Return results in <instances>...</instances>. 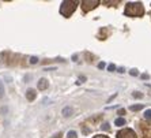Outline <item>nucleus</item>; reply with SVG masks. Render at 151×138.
Returning a JSON list of instances; mask_svg holds the SVG:
<instances>
[{"mask_svg":"<svg viewBox=\"0 0 151 138\" xmlns=\"http://www.w3.org/2000/svg\"><path fill=\"white\" fill-rule=\"evenodd\" d=\"M124 14L128 17H142L144 14V8L142 3H128L125 6Z\"/></svg>","mask_w":151,"mask_h":138,"instance_id":"obj_1","label":"nucleus"},{"mask_svg":"<svg viewBox=\"0 0 151 138\" xmlns=\"http://www.w3.org/2000/svg\"><path fill=\"white\" fill-rule=\"evenodd\" d=\"M78 7V1H63L61 3V7H60V12L64 17H71L72 12L76 10Z\"/></svg>","mask_w":151,"mask_h":138,"instance_id":"obj_2","label":"nucleus"},{"mask_svg":"<svg viewBox=\"0 0 151 138\" xmlns=\"http://www.w3.org/2000/svg\"><path fill=\"white\" fill-rule=\"evenodd\" d=\"M98 4H99L98 0H84V1H82V10L84 12H88V11H91L93 8L97 7Z\"/></svg>","mask_w":151,"mask_h":138,"instance_id":"obj_3","label":"nucleus"},{"mask_svg":"<svg viewBox=\"0 0 151 138\" xmlns=\"http://www.w3.org/2000/svg\"><path fill=\"white\" fill-rule=\"evenodd\" d=\"M117 138H136L137 135L135 134V131L132 129H124V130L119 131L116 135Z\"/></svg>","mask_w":151,"mask_h":138,"instance_id":"obj_4","label":"nucleus"},{"mask_svg":"<svg viewBox=\"0 0 151 138\" xmlns=\"http://www.w3.org/2000/svg\"><path fill=\"white\" fill-rule=\"evenodd\" d=\"M142 131H143V137L144 138H151V126H144V124H140Z\"/></svg>","mask_w":151,"mask_h":138,"instance_id":"obj_5","label":"nucleus"},{"mask_svg":"<svg viewBox=\"0 0 151 138\" xmlns=\"http://www.w3.org/2000/svg\"><path fill=\"white\" fill-rule=\"evenodd\" d=\"M35 96H37V92H35L34 89H29L27 92H26V97H27L29 101H33L35 99Z\"/></svg>","mask_w":151,"mask_h":138,"instance_id":"obj_6","label":"nucleus"},{"mask_svg":"<svg viewBox=\"0 0 151 138\" xmlns=\"http://www.w3.org/2000/svg\"><path fill=\"white\" fill-rule=\"evenodd\" d=\"M46 88H48V81H46L45 78L40 79V82H38V89L40 90H45Z\"/></svg>","mask_w":151,"mask_h":138,"instance_id":"obj_7","label":"nucleus"},{"mask_svg":"<svg viewBox=\"0 0 151 138\" xmlns=\"http://www.w3.org/2000/svg\"><path fill=\"white\" fill-rule=\"evenodd\" d=\"M72 112H74V110H72L71 107H65V108H63V116H65V118L71 116Z\"/></svg>","mask_w":151,"mask_h":138,"instance_id":"obj_8","label":"nucleus"},{"mask_svg":"<svg viewBox=\"0 0 151 138\" xmlns=\"http://www.w3.org/2000/svg\"><path fill=\"white\" fill-rule=\"evenodd\" d=\"M114 124H116V126H124V124H125V119H123V118H117L116 119V122H114Z\"/></svg>","mask_w":151,"mask_h":138,"instance_id":"obj_9","label":"nucleus"},{"mask_svg":"<svg viewBox=\"0 0 151 138\" xmlns=\"http://www.w3.org/2000/svg\"><path fill=\"white\" fill-rule=\"evenodd\" d=\"M78 137V134H76V131H74V130H71V131H68V134H67V138H76Z\"/></svg>","mask_w":151,"mask_h":138,"instance_id":"obj_10","label":"nucleus"},{"mask_svg":"<svg viewBox=\"0 0 151 138\" xmlns=\"http://www.w3.org/2000/svg\"><path fill=\"white\" fill-rule=\"evenodd\" d=\"M142 108H143V107H142L140 104H137V105H131L129 107L131 111H139V110H142Z\"/></svg>","mask_w":151,"mask_h":138,"instance_id":"obj_11","label":"nucleus"},{"mask_svg":"<svg viewBox=\"0 0 151 138\" xmlns=\"http://www.w3.org/2000/svg\"><path fill=\"white\" fill-rule=\"evenodd\" d=\"M144 119H147V121L151 119V110H147L146 112H144Z\"/></svg>","mask_w":151,"mask_h":138,"instance_id":"obj_12","label":"nucleus"},{"mask_svg":"<svg viewBox=\"0 0 151 138\" xmlns=\"http://www.w3.org/2000/svg\"><path fill=\"white\" fill-rule=\"evenodd\" d=\"M37 62H38V59H37V57H35V56L30 57V63H32V64H35V63H37Z\"/></svg>","mask_w":151,"mask_h":138,"instance_id":"obj_13","label":"nucleus"},{"mask_svg":"<svg viewBox=\"0 0 151 138\" xmlns=\"http://www.w3.org/2000/svg\"><path fill=\"white\" fill-rule=\"evenodd\" d=\"M108 70H109V71H114V70H116V66H114V64H109V66H108Z\"/></svg>","mask_w":151,"mask_h":138,"instance_id":"obj_14","label":"nucleus"},{"mask_svg":"<svg viewBox=\"0 0 151 138\" xmlns=\"http://www.w3.org/2000/svg\"><path fill=\"white\" fill-rule=\"evenodd\" d=\"M3 93H4V88H3V84H1V81H0V97L3 96Z\"/></svg>","mask_w":151,"mask_h":138,"instance_id":"obj_15","label":"nucleus"},{"mask_svg":"<svg viewBox=\"0 0 151 138\" xmlns=\"http://www.w3.org/2000/svg\"><path fill=\"white\" fill-rule=\"evenodd\" d=\"M134 97L135 99H139V97H142V93H134Z\"/></svg>","mask_w":151,"mask_h":138,"instance_id":"obj_16","label":"nucleus"},{"mask_svg":"<svg viewBox=\"0 0 151 138\" xmlns=\"http://www.w3.org/2000/svg\"><path fill=\"white\" fill-rule=\"evenodd\" d=\"M102 130H109V124H104V126H102Z\"/></svg>","mask_w":151,"mask_h":138,"instance_id":"obj_17","label":"nucleus"},{"mask_svg":"<svg viewBox=\"0 0 151 138\" xmlns=\"http://www.w3.org/2000/svg\"><path fill=\"white\" fill-rule=\"evenodd\" d=\"M131 75H134V77H136V75H137V71H136V70H131Z\"/></svg>","mask_w":151,"mask_h":138,"instance_id":"obj_18","label":"nucleus"},{"mask_svg":"<svg viewBox=\"0 0 151 138\" xmlns=\"http://www.w3.org/2000/svg\"><path fill=\"white\" fill-rule=\"evenodd\" d=\"M119 115H125V110H120L119 111Z\"/></svg>","mask_w":151,"mask_h":138,"instance_id":"obj_19","label":"nucleus"},{"mask_svg":"<svg viewBox=\"0 0 151 138\" xmlns=\"http://www.w3.org/2000/svg\"><path fill=\"white\" fill-rule=\"evenodd\" d=\"M52 138H61V133H57L55 137H52Z\"/></svg>","mask_w":151,"mask_h":138,"instance_id":"obj_20","label":"nucleus"},{"mask_svg":"<svg viewBox=\"0 0 151 138\" xmlns=\"http://www.w3.org/2000/svg\"><path fill=\"white\" fill-rule=\"evenodd\" d=\"M94 138H108V137H106V135H95Z\"/></svg>","mask_w":151,"mask_h":138,"instance_id":"obj_21","label":"nucleus"},{"mask_svg":"<svg viewBox=\"0 0 151 138\" xmlns=\"http://www.w3.org/2000/svg\"><path fill=\"white\" fill-rule=\"evenodd\" d=\"M98 67H99V68H104V67H105V63H99Z\"/></svg>","mask_w":151,"mask_h":138,"instance_id":"obj_22","label":"nucleus"}]
</instances>
